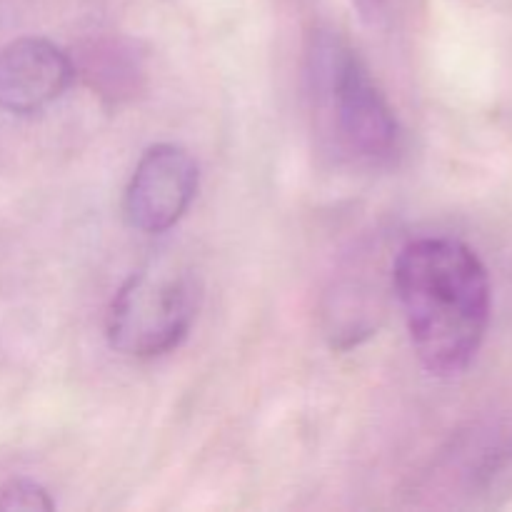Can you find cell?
I'll return each instance as SVG.
<instances>
[{"label": "cell", "instance_id": "obj_1", "mask_svg": "<svg viewBox=\"0 0 512 512\" xmlns=\"http://www.w3.org/2000/svg\"><path fill=\"white\" fill-rule=\"evenodd\" d=\"M393 288L420 365L438 378L465 373L483 348L493 288L480 255L455 238H418L393 265Z\"/></svg>", "mask_w": 512, "mask_h": 512}, {"label": "cell", "instance_id": "obj_2", "mask_svg": "<svg viewBox=\"0 0 512 512\" xmlns=\"http://www.w3.org/2000/svg\"><path fill=\"white\" fill-rule=\"evenodd\" d=\"M308 80L315 115L335 153L363 168H385L403 150V128L393 105L358 50L333 30L313 35Z\"/></svg>", "mask_w": 512, "mask_h": 512}, {"label": "cell", "instance_id": "obj_3", "mask_svg": "<svg viewBox=\"0 0 512 512\" xmlns=\"http://www.w3.org/2000/svg\"><path fill=\"white\" fill-rule=\"evenodd\" d=\"M198 310L188 273L175 265H150L130 275L110 300L105 335L128 358H158L178 348Z\"/></svg>", "mask_w": 512, "mask_h": 512}, {"label": "cell", "instance_id": "obj_4", "mask_svg": "<svg viewBox=\"0 0 512 512\" xmlns=\"http://www.w3.org/2000/svg\"><path fill=\"white\" fill-rule=\"evenodd\" d=\"M435 493L463 510H498L512 500V410L485 415L453 435L435 463Z\"/></svg>", "mask_w": 512, "mask_h": 512}, {"label": "cell", "instance_id": "obj_5", "mask_svg": "<svg viewBox=\"0 0 512 512\" xmlns=\"http://www.w3.org/2000/svg\"><path fill=\"white\" fill-rule=\"evenodd\" d=\"M198 185V163L183 145H150L140 155L125 188V220L145 235L165 233L185 218L198 195Z\"/></svg>", "mask_w": 512, "mask_h": 512}, {"label": "cell", "instance_id": "obj_6", "mask_svg": "<svg viewBox=\"0 0 512 512\" xmlns=\"http://www.w3.org/2000/svg\"><path fill=\"white\" fill-rule=\"evenodd\" d=\"M73 58L48 38H18L0 50V108L40 113L73 85Z\"/></svg>", "mask_w": 512, "mask_h": 512}, {"label": "cell", "instance_id": "obj_7", "mask_svg": "<svg viewBox=\"0 0 512 512\" xmlns=\"http://www.w3.org/2000/svg\"><path fill=\"white\" fill-rule=\"evenodd\" d=\"M55 508L53 498L43 485L28 478H15L0 488V510H28V512H50Z\"/></svg>", "mask_w": 512, "mask_h": 512}, {"label": "cell", "instance_id": "obj_8", "mask_svg": "<svg viewBox=\"0 0 512 512\" xmlns=\"http://www.w3.org/2000/svg\"><path fill=\"white\" fill-rule=\"evenodd\" d=\"M385 3H388V0H353V5H355V10L360 13V18L368 20V23H370V20L380 18Z\"/></svg>", "mask_w": 512, "mask_h": 512}]
</instances>
